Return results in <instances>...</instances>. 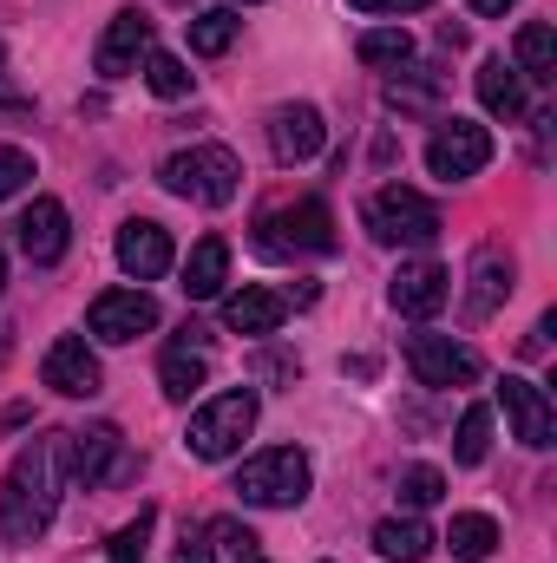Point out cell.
I'll use <instances>...</instances> for the list:
<instances>
[{
  "mask_svg": "<svg viewBox=\"0 0 557 563\" xmlns=\"http://www.w3.org/2000/svg\"><path fill=\"white\" fill-rule=\"evenodd\" d=\"M466 7H472V13H485V20H499V13H505V7H518V0H466Z\"/></svg>",
  "mask_w": 557,
  "mask_h": 563,
  "instance_id": "8d00e7d4",
  "label": "cell"
},
{
  "mask_svg": "<svg viewBox=\"0 0 557 563\" xmlns=\"http://www.w3.org/2000/svg\"><path fill=\"white\" fill-rule=\"evenodd\" d=\"M433 531L419 525V518H381L374 525V551L381 558H394V563H419V558H433Z\"/></svg>",
  "mask_w": 557,
  "mask_h": 563,
  "instance_id": "603a6c76",
  "label": "cell"
},
{
  "mask_svg": "<svg viewBox=\"0 0 557 563\" xmlns=\"http://www.w3.org/2000/svg\"><path fill=\"white\" fill-rule=\"evenodd\" d=\"M119 269L132 282H157L164 269H171V230L164 223H151V217H132L125 230H119Z\"/></svg>",
  "mask_w": 557,
  "mask_h": 563,
  "instance_id": "5bb4252c",
  "label": "cell"
},
{
  "mask_svg": "<svg viewBox=\"0 0 557 563\" xmlns=\"http://www.w3.org/2000/svg\"><path fill=\"white\" fill-rule=\"evenodd\" d=\"M59 478H66V432H40L13 465H7V492H0V531L13 544H33L53 511H59Z\"/></svg>",
  "mask_w": 557,
  "mask_h": 563,
  "instance_id": "6da1fadb",
  "label": "cell"
},
{
  "mask_svg": "<svg viewBox=\"0 0 557 563\" xmlns=\"http://www.w3.org/2000/svg\"><path fill=\"white\" fill-rule=\"evenodd\" d=\"M66 465H73V478H79L86 492L106 485V478H119V472H125V439H119V426L66 432Z\"/></svg>",
  "mask_w": 557,
  "mask_h": 563,
  "instance_id": "4fadbf2b",
  "label": "cell"
},
{
  "mask_svg": "<svg viewBox=\"0 0 557 563\" xmlns=\"http://www.w3.org/2000/svg\"><path fill=\"white\" fill-rule=\"evenodd\" d=\"M446 295H452V276H446L439 263H401V276L387 288V301H394L401 314H414V321H433V314L446 308Z\"/></svg>",
  "mask_w": 557,
  "mask_h": 563,
  "instance_id": "2e32d148",
  "label": "cell"
},
{
  "mask_svg": "<svg viewBox=\"0 0 557 563\" xmlns=\"http://www.w3.org/2000/svg\"><path fill=\"white\" fill-rule=\"evenodd\" d=\"M354 13H419L426 0H348Z\"/></svg>",
  "mask_w": 557,
  "mask_h": 563,
  "instance_id": "d590c367",
  "label": "cell"
},
{
  "mask_svg": "<svg viewBox=\"0 0 557 563\" xmlns=\"http://www.w3.org/2000/svg\"><path fill=\"white\" fill-rule=\"evenodd\" d=\"M499 400H505V420H512V439L518 445H532V452H545L557 439V407L545 400V387H532V380H518V374H505V387H499Z\"/></svg>",
  "mask_w": 557,
  "mask_h": 563,
  "instance_id": "8fae6325",
  "label": "cell"
},
{
  "mask_svg": "<svg viewBox=\"0 0 557 563\" xmlns=\"http://www.w3.org/2000/svg\"><path fill=\"white\" fill-rule=\"evenodd\" d=\"M204 380H210V354L190 347V341H171L164 361H157V387H164V400H190Z\"/></svg>",
  "mask_w": 557,
  "mask_h": 563,
  "instance_id": "d6986e66",
  "label": "cell"
},
{
  "mask_svg": "<svg viewBox=\"0 0 557 563\" xmlns=\"http://www.w3.org/2000/svg\"><path fill=\"white\" fill-rule=\"evenodd\" d=\"M368 230L381 236V243H407V250H433L439 243V203H426L419 190L407 184H387L374 203H368Z\"/></svg>",
  "mask_w": 557,
  "mask_h": 563,
  "instance_id": "8992f818",
  "label": "cell"
},
{
  "mask_svg": "<svg viewBox=\"0 0 557 563\" xmlns=\"http://www.w3.org/2000/svg\"><path fill=\"white\" fill-rule=\"evenodd\" d=\"M308 478H315V465H308L302 445H270V452L243 459V472H237V498L256 505V511H295V505L308 498Z\"/></svg>",
  "mask_w": 557,
  "mask_h": 563,
  "instance_id": "3957f363",
  "label": "cell"
},
{
  "mask_svg": "<svg viewBox=\"0 0 557 563\" xmlns=\"http://www.w3.org/2000/svg\"><path fill=\"white\" fill-rule=\"evenodd\" d=\"M361 66H407L414 59V40L401 33V26H374V33H361Z\"/></svg>",
  "mask_w": 557,
  "mask_h": 563,
  "instance_id": "83f0119b",
  "label": "cell"
},
{
  "mask_svg": "<svg viewBox=\"0 0 557 563\" xmlns=\"http://www.w3.org/2000/svg\"><path fill=\"white\" fill-rule=\"evenodd\" d=\"M243 7H256V0H243Z\"/></svg>",
  "mask_w": 557,
  "mask_h": 563,
  "instance_id": "60d3db41",
  "label": "cell"
},
{
  "mask_svg": "<svg viewBox=\"0 0 557 563\" xmlns=\"http://www.w3.org/2000/svg\"><path fill=\"white\" fill-rule=\"evenodd\" d=\"M157 184H164L171 197H184V203L223 210V203H237V190H243V164H237L230 144H190V151H171V157L157 164Z\"/></svg>",
  "mask_w": 557,
  "mask_h": 563,
  "instance_id": "7a4b0ae2",
  "label": "cell"
},
{
  "mask_svg": "<svg viewBox=\"0 0 557 563\" xmlns=\"http://www.w3.org/2000/svg\"><path fill=\"white\" fill-rule=\"evenodd\" d=\"M492 164V132L485 125H472V119H446L433 144H426V170L439 177V184H466V177H479Z\"/></svg>",
  "mask_w": 557,
  "mask_h": 563,
  "instance_id": "52a82bcc",
  "label": "cell"
},
{
  "mask_svg": "<svg viewBox=\"0 0 557 563\" xmlns=\"http://www.w3.org/2000/svg\"><path fill=\"white\" fill-rule=\"evenodd\" d=\"M144 86H151L157 99H184V92H190V66H184L177 53H144Z\"/></svg>",
  "mask_w": 557,
  "mask_h": 563,
  "instance_id": "f1b7e54d",
  "label": "cell"
},
{
  "mask_svg": "<svg viewBox=\"0 0 557 563\" xmlns=\"http://www.w3.org/2000/svg\"><path fill=\"white\" fill-rule=\"evenodd\" d=\"M0 288H7V250H0Z\"/></svg>",
  "mask_w": 557,
  "mask_h": 563,
  "instance_id": "f35d334b",
  "label": "cell"
},
{
  "mask_svg": "<svg viewBox=\"0 0 557 563\" xmlns=\"http://www.w3.org/2000/svg\"><path fill=\"white\" fill-rule=\"evenodd\" d=\"M407 367L419 387H472L479 380V354L452 334H414L407 341Z\"/></svg>",
  "mask_w": 557,
  "mask_h": 563,
  "instance_id": "9c48e42d",
  "label": "cell"
},
{
  "mask_svg": "<svg viewBox=\"0 0 557 563\" xmlns=\"http://www.w3.org/2000/svg\"><path fill=\"white\" fill-rule=\"evenodd\" d=\"M492 452V407H466L459 413V439H452V459L459 465H485Z\"/></svg>",
  "mask_w": 557,
  "mask_h": 563,
  "instance_id": "4316f807",
  "label": "cell"
},
{
  "mask_svg": "<svg viewBox=\"0 0 557 563\" xmlns=\"http://www.w3.org/2000/svg\"><path fill=\"white\" fill-rule=\"evenodd\" d=\"M282 314H288V301H282L276 288H237L223 301V328L230 334H276Z\"/></svg>",
  "mask_w": 557,
  "mask_h": 563,
  "instance_id": "ac0fdd59",
  "label": "cell"
},
{
  "mask_svg": "<svg viewBox=\"0 0 557 563\" xmlns=\"http://www.w3.org/2000/svg\"><path fill=\"white\" fill-rule=\"evenodd\" d=\"M518 79H538V86L557 79V40H551L545 20H532V26L518 33Z\"/></svg>",
  "mask_w": 557,
  "mask_h": 563,
  "instance_id": "d4e9b609",
  "label": "cell"
},
{
  "mask_svg": "<svg viewBox=\"0 0 557 563\" xmlns=\"http://www.w3.org/2000/svg\"><path fill=\"white\" fill-rule=\"evenodd\" d=\"M26 184H33V157H26L20 144H0V203L20 197Z\"/></svg>",
  "mask_w": 557,
  "mask_h": 563,
  "instance_id": "d6a6232c",
  "label": "cell"
},
{
  "mask_svg": "<svg viewBox=\"0 0 557 563\" xmlns=\"http://www.w3.org/2000/svg\"><path fill=\"white\" fill-rule=\"evenodd\" d=\"M144 53H151V20H144V13H119V20L106 26V40H99L92 66H99L106 79H125V73H139Z\"/></svg>",
  "mask_w": 557,
  "mask_h": 563,
  "instance_id": "e0dca14e",
  "label": "cell"
},
{
  "mask_svg": "<svg viewBox=\"0 0 557 563\" xmlns=\"http://www.w3.org/2000/svg\"><path fill=\"white\" fill-rule=\"evenodd\" d=\"M223 282H230V243L223 236H204L190 250V263H184V295L190 301H210V295H223Z\"/></svg>",
  "mask_w": 557,
  "mask_h": 563,
  "instance_id": "44dd1931",
  "label": "cell"
},
{
  "mask_svg": "<svg viewBox=\"0 0 557 563\" xmlns=\"http://www.w3.org/2000/svg\"><path fill=\"white\" fill-rule=\"evenodd\" d=\"M446 498V472L439 465H407L401 472V505L407 511H426V505H439Z\"/></svg>",
  "mask_w": 557,
  "mask_h": 563,
  "instance_id": "4dcf8cb0",
  "label": "cell"
},
{
  "mask_svg": "<svg viewBox=\"0 0 557 563\" xmlns=\"http://www.w3.org/2000/svg\"><path fill=\"white\" fill-rule=\"evenodd\" d=\"M256 250L263 256H328L335 250V210L321 197H302V203H282V210H263L256 217Z\"/></svg>",
  "mask_w": 557,
  "mask_h": 563,
  "instance_id": "277c9868",
  "label": "cell"
},
{
  "mask_svg": "<svg viewBox=\"0 0 557 563\" xmlns=\"http://www.w3.org/2000/svg\"><path fill=\"white\" fill-rule=\"evenodd\" d=\"M144 538H151V511H139V525H125L106 544V563H144Z\"/></svg>",
  "mask_w": 557,
  "mask_h": 563,
  "instance_id": "836d02e7",
  "label": "cell"
},
{
  "mask_svg": "<svg viewBox=\"0 0 557 563\" xmlns=\"http://www.w3.org/2000/svg\"><path fill=\"white\" fill-rule=\"evenodd\" d=\"M505 295H512V256H505V250H479V256H472V295H466V314L485 321Z\"/></svg>",
  "mask_w": 557,
  "mask_h": 563,
  "instance_id": "ffe728a7",
  "label": "cell"
},
{
  "mask_svg": "<svg viewBox=\"0 0 557 563\" xmlns=\"http://www.w3.org/2000/svg\"><path fill=\"white\" fill-rule=\"evenodd\" d=\"M0 86H7V46H0Z\"/></svg>",
  "mask_w": 557,
  "mask_h": 563,
  "instance_id": "74e56055",
  "label": "cell"
},
{
  "mask_svg": "<svg viewBox=\"0 0 557 563\" xmlns=\"http://www.w3.org/2000/svg\"><path fill=\"white\" fill-rule=\"evenodd\" d=\"M479 99H485V112L492 119H525V79H518V66H505V59H485L479 66Z\"/></svg>",
  "mask_w": 557,
  "mask_h": 563,
  "instance_id": "7402d4cb",
  "label": "cell"
},
{
  "mask_svg": "<svg viewBox=\"0 0 557 563\" xmlns=\"http://www.w3.org/2000/svg\"><path fill=\"white\" fill-rule=\"evenodd\" d=\"M204 531H210V538L230 551V563H270V558H263V538H256L250 525H237V518H210Z\"/></svg>",
  "mask_w": 557,
  "mask_h": 563,
  "instance_id": "f546056e",
  "label": "cell"
},
{
  "mask_svg": "<svg viewBox=\"0 0 557 563\" xmlns=\"http://www.w3.org/2000/svg\"><path fill=\"white\" fill-rule=\"evenodd\" d=\"M256 432V394L250 387H230V394H217V400H204L190 426H184V445H190V459H230L243 439Z\"/></svg>",
  "mask_w": 557,
  "mask_h": 563,
  "instance_id": "5b68a950",
  "label": "cell"
},
{
  "mask_svg": "<svg viewBox=\"0 0 557 563\" xmlns=\"http://www.w3.org/2000/svg\"><path fill=\"white\" fill-rule=\"evenodd\" d=\"M66 243H73L66 203H59V197H33L26 217H20V256H26L33 269H53V263L66 256Z\"/></svg>",
  "mask_w": 557,
  "mask_h": 563,
  "instance_id": "7c38bea8",
  "label": "cell"
},
{
  "mask_svg": "<svg viewBox=\"0 0 557 563\" xmlns=\"http://www.w3.org/2000/svg\"><path fill=\"white\" fill-rule=\"evenodd\" d=\"M40 380L53 394H66V400H92L99 394V354L86 347V334H59L46 347V361H40Z\"/></svg>",
  "mask_w": 557,
  "mask_h": 563,
  "instance_id": "30bf717a",
  "label": "cell"
},
{
  "mask_svg": "<svg viewBox=\"0 0 557 563\" xmlns=\"http://www.w3.org/2000/svg\"><path fill=\"white\" fill-rule=\"evenodd\" d=\"M321 144H328V125H321L315 106H282L276 119H270V151H276V164H308V157H321Z\"/></svg>",
  "mask_w": 557,
  "mask_h": 563,
  "instance_id": "9a60e30c",
  "label": "cell"
},
{
  "mask_svg": "<svg viewBox=\"0 0 557 563\" xmlns=\"http://www.w3.org/2000/svg\"><path fill=\"white\" fill-rule=\"evenodd\" d=\"M86 328H92V341L125 347V341H139V334L157 328V301H151L144 288H106V295H92Z\"/></svg>",
  "mask_w": 557,
  "mask_h": 563,
  "instance_id": "ba28073f",
  "label": "cell"
},
{
  "mask_svg": "<svg viewBox=\"0 0 557 563\" xmlns=\"http://www.w3.org/2000/svg\"><path fill=\"white\" fill-rule=\"evenodd\" d=\"M446 544H452V558L459 563H485L492 551H499V525H492L485 511H459L452 531H446Z\"/></svg>",
  "mask_w": 557,
  "mask_h": 563,
  "instance_id": "cb8c5ba5",
  "label": "cell"
},
{
  "mask_svg": "<svg viewBox=\"0 0 557 563\" xmlns=\"http://www.w3.org/2000/svg\"><path fill=\"white\" fill-rule=\"evenodd\" d=\"M171 563H217V558H210V531H190V525H184L177 558H171Z\"/></svg>",
  "mask_w": 557,
  "mask_h": 563,
  "instance_id": "e575fe53",
  "label": "cell"
},
{
  "mask_svg": "<svg viewBox=\"0 0 557 563\" xmlns=\"http://www.w3.org/2000/svg\"><path fill=\"white\" fill-rule=\"evenodd\" d=\"M0 354H7V334H0Z\"/></svg>",
  "mask_w": 557,
  "mask_h": 563,
  "instance_id": "ab89813d",
  "label": "cell"
},
{
  "mask_svg": "<svg viewBox=\"0 0 557 563\" xmlns=\"http://www.w3.org/2000/svg\"><path fill=\"white\" fill-rule=\"evenodd\" d=\"M387 99H394L401 112H419V106H433V99H439V73H426V66H414V79L401 73V79L387 86Z\"/></svg>",
  "mask_w": 557,
  "mask_h": 563,
  "instance_id": "1f68e13d",
  "label": "cell"
},
{
  "mask_svg": "<svg viewBox=\"0 0 557 563\" xmlns=\"http://www.w3.org/2000/svg\"><path fill=\"white\" fill-rule=\"evenodd\" d=\"M237 13L230 7H210V13H197L190 20V53H204V59H217V53H230V40H237Z\"/></svg>",
  "mask_w": 557,
  "mask_h": 563,
  "instance_id": "484cf974",
  "label": "cell"
}]
</instances>
